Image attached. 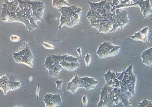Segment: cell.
<instances>
[{"label": "cell", "mask_w": 152, "mask_h": 107, "mask_svg": "<svg viewBox=\"0 0 152 107\" xmlns=\"http://www.w3.org/2000/svg\"><path fill=\"white\" fill-rule=\"evenodd\" d=\"M30 0H4L0 18L3 21L23 23L29 32L38 28L34 20Z\"/></svg>", "instance_id": "6da1fadb"}, {"label": "cell", "mask_w": 152, "mask_h": 107, "mask_svg": "<svg viewBox=\"0 0 152 107\" xmlns=\"http://www.w3.org/2000/svg\"><path fill=\"white\" fill-rule=\"evenodd\" d=\"M87 2L90 8L86 17L90 22V27H94L98 30L96 35L101 33L106 34L109 33L114 25L116 9L106 0L98 3Z\"/></svg>", "instance_id": "7a4b0ae2"}, {"label": "cell", "mask_w": 152, "mask_h": 107, "mask_svg": "<svg viewBox=\"0 0 152 107\" xmlns=\"http://www.w3.org/2000/svg\"><path fill=\"white\" fill-rule=\"evenodd\" d=\"M78 60L68 54H49L43 66L48 71L50 76L57 77L62 69L72 71L77 68L80 66Z\"/></svg>", "instance_id": "3957f363"}, {"label": "cell", "mask_w": 152, "mask_h": 107, "mask_svg": "<svg viewBox=\"0 0 152 107\" xmlns=\"http://www.w3.org/2000/svg\"><path fill=\"white\" fill-rule=\"evenodd\" d=\"M83 9L76 5L64 6L58 9L61 13L58 29L61 30L64 25L72 27L78 24L80 21V15Z\"/></svg>", "instance_id": "277c9868"}, {"label": "cell", "mask_w": 152, "mask_h": 107, "mask_svg": "<svg viewBox=\"0 0 152 107\" xmlns=\"http://www.w3.org/2000/svg\"><path fill=\"white\" fill-rule=\"evenodd\" d=\"M98 81L94 78L87 76L80 77L77 74L67 84L66 91H69L74 95L79 88H83L89 90L95 89Z\"/></svg>", "instance_id": "5b68a950"}, {"label": "cell", "mask_w": 152, "mask_h": 107, "mask_svg": "<svg viewBox=\"0 0 152 107\" xmlns=\"http://www.w3.org/2000/svg\"><path fill=\"white\" fill-rule=\"evenodd\" d=\"M120 46L115 45L109 41H104L99 44L96 54L100 59L113 57L119 53Z\"/></svg>", "instance_id": "8992f818"}, {"label": "cell", "mask_w": 152, "mask_h": 107, "mask_svg": "<svg viewBox=\"0 0 152 107\" xmlns=\"http://www.w3.org/2000/svg\"><path fill=\"white\" fill-rule=\"evenodd\" d=\"M13 57L17 63L27 65L31 68L34 67L32 61L34 57L29 46H26L18 52H13Z\"/></svg>", "instance_id": "52a82bcc"}, {"label": "cell", "mask_w": 152, "mask_h": 107, "mask_svg": "<svg viewBox=\"0 0 152 107\" xmlns=\"http://www.w3.org/2000/svg\"><path fill=\"white\" fill-rule=\"evenodd\" d=\"M128 14L129 12L126 10L121 9H116V16L115 24L110 33H112L114 34L118 28H120L121 31H122L124 27L128 24L130 22L128 16Z\"/></svg>", "instance_id": "ba28073f"}, {"label": "cell", "mask_w": 152, "mask_h": 107, "mask_svg": "<svg viewBox=\"0 0 152 107\" xmlns=\"http://www.w3.org/2000/svg\"><path fill=\"white\" fill-rule=\"evenodd\" d=\"M22 81H15L7 75H3L0 77V89L3 91L4 94L11 91H13L20 88Z\"/></svg>", "instance_id": "9c48e42d"}, {"label": "cell", "mask_w": 152, "mask_h": 107, "mask_svg": "<svg viewBox=\"0 0 152 107\" xmlns=\"http://www.w3.org/2000/svg\"><path fill=\"white\" fill-rule=\"evenodd\" d=\"M43 100L46 107H55L61 105L62 103L59 94H45Z\"/></svg>", "instance_id": "30bf717a"}, {"label": "cell", "mask_w": 152, "mask_h": 107, "mask_svg": "<svg viewBox=\"0 0 152 107\" xmlns=\"http://www.w3.org/2000/svg\"><path fill=\"white\" fill-rule=\"evenodd\" d=\"M136 4L140 8L143 19L147 18L152 14V6L150 2V0H137Z\"/></svg>", "instance_id": "8fae6325"}, {"label": "cell", "mask_w": 152, "mask_h": 107, "mask_svg": "<svg viewBox=\"0 0 152 107\" xmlns=\"http://www.w3.org/2000/svg\"><path fill=\"white\" fill-rule=\"evenodd\" d=\"M149 26L144 27L140 31L134 33V35L130 37L135 41H140L145 43L148 41L149 35Z\"/></svg>", "instance_id": "7c38bea8"}, {"label": "cell", "mask_w": 152, "mask_h": 107, "mask_svg": "<svg viewBox=\"0 0 152 107\" xmlns=\"http://www.w3.org/2000/svg\"><path fill=\"white\" fill-rule=\"evenodd\" d=\"M142 60L141 63L148 66H152V47L145 50L142 53L141 55Z\"/></svg>", "instance_id": "4fadbf2b"}, {"label": "cell", "mask_w": 152, "mask_h": 107, "mask_svg": "<svg viewBox=\"0 0 152 107\" xmlns=\"http://www.w3.org/2000/svg\"><path fill=\"white\" fill-rule=\"evenodd\" d=\"M70 6L66 0H52V6L58 9L62 7Z\"/></svg>", "instance_id": "5bb4252c"}, {"label": "cell", "mask_w": 152, "mask_h": 107, "mask_svg": "<svg viewBox=\"0 0 152 107\" xmlns=\"http://www.w3.org/2000/svg\"><path fill=\"white\" fill-rule=\"evenodd\" d=\"M152 101H148L146 98H145L141 103H140L138 106L139 107L151 106Z\"/></svg>", "instance_id": "9a60e30c"}, {"label": "cell", "mask_w": 152, "mask_h": 107, "mask_svg": "<svg viewBox=\"0 0 152 107\" xmlns=\"http://www.w3.org/2000/svg\"><path fill=\"white\" fill-rule=\"evenodd\" d=\"M85 62L86 67H89L91 62V55L87 53L85 57Z\"/></svg>", "instance_id": "2e32d148"}, {"label": "cell", "mask_w": 152, "mask_h": 107, "mask_svg": "<svg viewBox=\"0 0 152 107\" xmlns=\"http://www.w3.org/2000/svg\"><path fill=\"white\" fill-rule=\"evenodd\" d=\"M41 43L44 47L46 49H56L54 46L48 43L43 42L42 41H41Z\"/></svg>", "instance_id": "e0dca14e"}, {"label": "cell", "mask_w": 152, "mask_h": 107, "mask_svg": "<svg viewBox=\"0 0 152 107\" xmlns=\"http://www.w3.org/2000/svg\"><path fill=\"white\" fill-rule=\"evenodd\" d=\"M64 81L63 80H61L56 79L55 82L56 84L57 89H59L61 90H62V85Z\"/></svg>", "instance_id": "ac0fdd59"}, {"label": "cell", "mask_w": 152, "mask_h": 107, "mask_svg": "<svg viewBox=\"0 0 152 107\" xmlns=\"http://www.w3.org/2000/svg\"><path fill=\"white\" fill-rule=\"evenodd\" d=\"M82 102L84 106H86L88 104V101L86 95H85L82 98Z\"/></svg>", "instance_id": "d6986e66"}, {"label": "cell", "mask_w": 152, "mask_h": 107, "mask_svg": "<svg viewBox=\"0 0 152 107\" xmlns=\"http://www.w3.org/2000/svg\"><path fill=\"white\" fill-rule=\"evenodd\" d=\"M77 52L80 58H81L82 57V51L80 47L76 49Z\"/></svg>", "instance_id": "ffe728a7"}, {"label": "cell", "mask_w": 152, "mask_h": 107, "mask_svg": "<svg viewBox=\"0 0 152 107\" xmlns=\"http://www.w3.org/2000/svg\"><path fill=\"white\" fill-rule=\"evenodd\" d=\"M39 84H38V86H37V89L36 91V96L37 99H38L39 98Z\"/></svg>", "instance_id": "44dd1931"}]
</instances>
